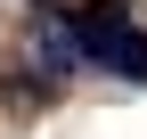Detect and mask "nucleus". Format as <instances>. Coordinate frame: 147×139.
<instances>
[{
  "instance_id": "nucleus-1",
  "label": "nucleus",
  "mask_w": 147,
  "mask_h": 139,
  "mask_svg": "<svg viewBox=\"0 0 147 139\" xmlns=\"http://www.w3.org/2000/svg\"><path fill=\"white\" fill-rule=\"evenodd\" d=\"M65 33H74V49H82L90 65H106V74H123V82H147V33L131 25V8L82 0V8H65Z\"/></svg>"
}]
</instances>
